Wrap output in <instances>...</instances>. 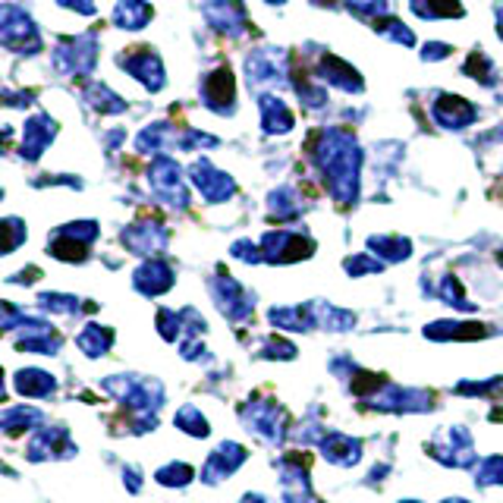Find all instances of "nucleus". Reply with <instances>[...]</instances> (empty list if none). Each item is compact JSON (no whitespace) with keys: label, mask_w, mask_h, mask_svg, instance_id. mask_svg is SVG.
Returning <instances> with one entry per match:
<instances>
[{"label":"nucleus","mask_w":503,"mask_h":503,"mask_svg":"<svg viewBox=\"0 0 503 503\" xmlns=\"http://www.w3.org/2000/svg\"><path fill=\"white\" fill-rule=\"evenodd\" d=\"M0 47H7L13 54H29V57L41 51L38 26L16 4H0Z\"/></svg>","instance_id":"1"},{"label":"nucleus","mask_w":503,"mask_h":503,"mask_svg":"<svg viewBox=\"0 0 503 503\" xmlns=\"http://www.w3.org/2000/svg\"><path fill=\"white\" fill-rule=\"evenodd\" d=\"M54 70L63 76H88L98 63V35L82 32L73 38H60L51 54Z\"/></svg>","instance_id":"2"},{"label":"nucleus","mask_w":503,"mask_h":503,"mask_svg":"<svg viewBox=\"0 0 503 503\" xmlns=\"http://www.w3.org/2000/svg\"><path fill=\"white\" fill-rule=\"evenodd\" d=\"M117 63L129 76H136L148 92L164 88V67H161V57L152 47H136V51H129V54H120Z\"/></svg>","instance_id":"3"},{"label":"nucleus","mask_w":503,"mask_h":503,"mask_svg":"<svg viewBox=\"0 0 503 503\" xmlns=\"http://www.w3.org/2000/svg\"><path fill=\"white\" fill-rule=\"evenodd\" d=\"M152 186L154 193H158V199L170 202V205H179L186 208V186H183V170H179L177 161L170 158H158L152 164Z\"/></svg>","instance_id":"4"},{"label":"nucleus","mask_w":503,"mask_h":503,"mask_svg":"<svg viewBox=\"0 0 503 503\" xmlns=\"http://www.w3.org/2000/svg\"><path fill=\"white\" fill-rule=\"evenodd\" d=\"M261 255L271 261H299L305 255H311V239L299 236V233L290 230H274L261 239Z\"/></svg>","instance_id":"5"},{"label":"nucleus","mask_w":503,"mask_h":503,"mask_svg":"<svg viewBox=\"0 0 503 503\" xmlns=\"http://www.w3.org/2000/svg\"><path fill=\"white\" fill-rule=\"evenodd\" d=\"M205 20L211 22V29L230 35V38H239L245 32V26H249L243 0H211L205 7Z\"/></svg>","instance_id":"6"},{"label":"nucleus","mask_w":503,"mask_h":503,"mask_svg":"<svg viewBox=\"0 0 503 503\" xmlns=\"http://www.w3.org/2000/svg\"><path fill=\"white\" fill-rule=\"evenodd\" d=\"M193 183L199 186V193L205 195V202H227L230 199L233 193H236V183H233L227 173H220V170H214L208 161H199V164H193Z\"/></svg>","instance_id":"7"},{"label":"nucleus","mask_w":503,"mask_h":503,"mask_svg":"<svg viewBox=\"0 0 503 503\" xmlns=\"http://www.w3.org/2000/svg\"><path fill=\"white\" fill-rule=\"evenodd\" d=\"M202 95H205V104L218 113L233 111V98H236V86H233V73L227 67L214 70L202 82Z\"/></svg>","instance_id":"8"},{"label":"nucleus","mask_w":503,"mask_h":503,"mask_svg":"<svg viewBox=\"0 0 503 503\" xmlns=\"http://www.w3.org/2000/svg\"><path fill=\"white\" fill-rule=\"evenodd\" d=\"M54 133H57V126L47 113H35L32 120L26 123V133H22V158L26 161H38L41 152L51 145Z\"/></svg>","instance_id":"9"},{"label":"nucleus","mask_w":503,"mask_h":503,"mask_svg":"<svg viewBox=\"0 0 503 503\" xmlns=\"http://www.w3.org/2000/svg\"><path fill=\"white\" fill-rule=\"evenodd\" d=\"M245 459V450L239 444H233V441H227V444L218 447V453H214L211 459L205 463V482L208 484H218L224 482L227 475H233V472L243 466Z\"/></svg>","instance_id":"10"},{"label":"nucleus","mask_w":503,"mask_h":503,"mask_svg":"<svg viewBox=\"0 0 503 503\" xmlns=\"http://www.w3.org/2000/svg\"><path fill=\"white\" fill-rule=\"evenodd\" d=\"M321 444V453H325V459L327 463H334V466H356L359 463V457H362V444H359L356 437H350V434H325L318 441Z\"/></svg>","instance_id":"11"},{"label":"nucleus","mask_w":503,"mask_h":503,"mask_svg":"<svg viewBox=\"0 0 503 503\" xmlns=\"http://www.w3.org/2000/svg\"><path fill=\"white\" fill-rule=\"evenodd\" d=\"M478 111L463 98H453V95H444V98L434 104V120L447 129H463V126L475 123Z\"/></svg>","instance_id":"12"},{"label":"nucleus","mask_w":503,"mask_h":503,"mask_svg":"<svg viewBox=\"0 0 503 503\" xmlns=\"http://www.w3.org/2000/svg\"><path fill=\"white\" fill-rule=\"evenodd\" d=\"M154 10L148 7L145 0H117V7H113V26L120 29H145L148 20H152Z\"/></svg>","instance_id":"13"},{"label":"nucleus","mask_w":503,"mask_h":503,"mask_svg":"<svg viewBox=\"0 0 503 503\" xmlns=\"http://www.w3.org/2000/svg\"><path fill=\"white\" fill-rule=\"evenodd\" d=\"M261 126H265V133H271V136L290 133L293 113L286 111L284 101H277V98H271V95H265V98H261Z\"/></svg>","instance_id":"14"},{"label":"nucleus","mask_w":503,"mask_h":503,"mask_svg":"<svg viewBox=\"0 0 503 503\" xmlns=\"http://www.w3.org/2000/svg\"><path fill=\"white\" fill-rule=\"evenodd\" d=\"M321 76H325L331 86L346 88V92H362V79L356 76V70L346 67L343 60H337V57H325V60H321Z\"/></svg>","instance_id":"15"},{"label":"nucleus","mask_w":503,"mask_h":503,"mask_svg":"<svg viewBox=\"0 0 503 503\" xmlns=\"http://www.w3.org/2000/svg\"><path fill=\"white\" fill-rule=\"evenodd\" d=\"M82 101L101 113H123L126 111V101L120 98V95H113L107 86H101V82H88L86 92H82Z\"/></svg>","instance_id":"16"},{"label":"nucleus","mask_w":503,"mask_h":503,"mask_svg":"<svg viewBox=\"0 0 503 503\" xmlns=\"http://www.w3.org/2000/svg\"><path fill=\"white\" fill-rule=\"evenodd\" d=\"M371 249L381 252V261H403L409 259V252H412V243L403 236H371L368 239Z\"/></svg>","instance_id":"17"},{"label":"nucleus","mask_w":503,"mask_h":503,"mask_svg":"<svg viewBox=\"0 0 503 503\" xmlns=\"http://www.w3.org/2000/svg\"><path fill=\"white\" fill-rule=\"evenodd\" d=\"M412 10L425 20H441V16H463L457 0H412Z\"/></svg>","instance_id":"18"},{"label":"nucleus","mask_w":503,"mask_h":503,"mask_svg":"<svg viewBox=\"0 0 503 503\" xmlns=\"http://www.w3.org/2000/svg\"><path fill=\"white\" fill-rule=\"evenodd\" d=\"M478 488H503V457H488L475 469Z\"/></svg>","instance_id":"19"},{"label":"nucleus","mask_w":503,"mask_h":503,"mask_svg":"<svg viewBox=\"0 0 503 503\" xmlns=\"http://www.w3.org/2000/svg\"><path fill=\"white\" fill-rule=\"evenodd\" d=\"M177 425L179 428H186L193 437H205L208 434V422L202 418V412L199 409H193V406H186L183 412L177 416Z\"/></svg>","instance_id":"20"},{"label":"nucleus","mask_w":503,"mask_h":503,"mask_svg":"<svg viewBox=\"0 0 503 503\" xmlns=\"http://www.w3.org/2000/svg\"><path fill=\"white\" fill-rule=\"evenodd\" d=\"M189 478H193V469H189V466H183V463H173V466H167V469L158 472V482L170 484V488H177V484H186Z\"/></svg>","instance_id":"21"},{"label":"nucleus","mask_w":503,"mask_h":503,"mask_svg":"<svg viewBox=\"0 0 503 503\" xmlns=\"http://www.w3.org/2000/svg\"><path fill=\"white\" fill-rule=\"evenodd\" d=\"M368 259H371V255H359V259H350V261H346V271H350L352 277L384 271V261H368Z\"/></svg>","instance_id":"22"},{"label":"nucleus","mask_w":503,"mask_h":503,"mask_svg":"<svg viewBox=\"0 0 503 503\" xmlns=\"http://www.w3.org/2000/svg\"><path fill=\"white\" fill-rule=\"evenodd\" d=\"M63 10H76V13L82 16H95L98 13V7H95V0H57Z\"/></svg>","instance_id":"23"},{"label":"nucleus","mask_w":503,"mask_h":503,"mask_svg":"<svg viewBox=\"0 0 503 503\" xmlns=\"http://www.w3.org/2000/svg\"><path fill=\"white\" fill-rule=\"evenodd\" d=\"M243 503H268V500H265V497H261V494H245V497H243Z\"/></svg>","instance_id":"24"},{"label":"nucleus","mask_w":503,"mask_h":503,"mask_svg":"<svg viewBox=\"0 0 503 503\" xmlns=\"http://www.w3.org/2000/svg\"><path fill=\"white\" fill-rule=\"evenodd\" d=\"M441 503H469V500H463V497H447V500H441Z\"/></svg>","instance_id":"25"},{"label":"nucleus","mask_w":503,"mask_h":503,"mask_svg":"<svg viewBox=\"0 0 503 503\" xmlns=\"http://www.w3.org/2000/svg\"><path fill=\"white\" fill-rule=\"evenodd\" d=\"M497 20H500V38H503V7L497 10Z\"/></svg>","instance_id":"26"},{"label":"nucleus","mask_w":503,"mask_h":503,"mask_svg":"<svg viewBox=\"0 0 503 503\" xmlns=\"http://www.w3.org/2000/svg\"><path fill=\"white\" fill-rule=\"evenodd\" d=\"M10 136V129H0V148H4V139Z\"/></svg>","instance_id":"27"},{"label":"nucleus","mask_w":503,"mask_h":503,"mask_svg":"<svg viewBox=\"0 0 503 503\" xmlns=\"http://www.w3.org/2000/svg\"><path fill=\"white\" fill-rule=\"evenodd\" d=\"M268 4H284V0H268Z\"/></svg>","instance_id":"28"},{"label":"nucleus","mask_w":503,"mask_h":503,"mask_svg":"<svg viewBox=\"0 0 503 503\" xmlns=\"http://www.w3.org/2000/svg\"><path fill=\"white\" fill-rule=\"evenodd\" d=\"M403 503H418V500H403Z\"/></svg>","instance_id":"29"}]
</instances>
